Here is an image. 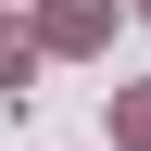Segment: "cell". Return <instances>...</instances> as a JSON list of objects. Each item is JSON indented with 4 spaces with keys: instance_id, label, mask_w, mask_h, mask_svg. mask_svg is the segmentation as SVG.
I'll use <instances>...</instances> for the list:
<instances>
[{
    "instance_id": "obj_1",
    "label": "cell",
    "mask_w": 151,
    "mask_h": 151,
    "mask_svg": "<svg viewBox=\"0 0 151 151\" xmlns=\"http://www.w3.org/2000/svg\"><path fill=\"white\" fill-rule=\"evenodd\" d=\"M38 38H50V50H88V38H101V0H50Z\"/></svg>"
},
{
    "instance_id": "obj_2",
    "label": "cell",
    "mask_w": 151,
    "mask_h": 151,
    "mask_svg": "<svg viewBox=\"0 0 151 151\" xmlns=\"http://www.w3.org/2000/svg\"><path fill=\"white\" fill-rule=\"evenodd\" d=\"M25 76H38V38H25V25H0V88H13V101H25Z\"/></svg>"
},
{
    "instance_id": "obj_3",
    "label": "cell",
    "mask_w": 151,
    "mask_h": 151,
    "mask_svg": "<svg viewBox=\"0 0 151 151\" xmlns=\"http://www.w3.org/2000/svg\"><path fill=\"white\" fill-rule=\"evenodd\" d=\"M126 139H139V151H151V88H126Z\"/></svg>"
},
{
    "instance_id": "obj_4",
    "label": "cell",
    "mask_w": 151,
    "mask_h": 151,
    "mask_svg": "<svg viewBox=\"0 0 151 151\" xmlns=\"http://www.w3.org/2000/svg\"><path fill=\"white\" fill-rule=\"evenodd\" d=\"M139 13H151V0H139Z\"/></svg>"
}]
</instances>
